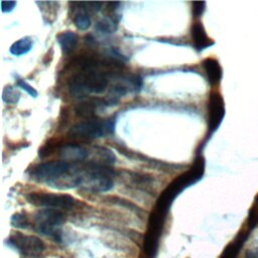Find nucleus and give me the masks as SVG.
I'll return each instance as SVG.
<instances>
[{"label": "nucleus", "instance_id": "nucleus-8", "mask_svg": "<svg viewBox=\"0 0 258 258\" xmlns=\"http://www.w3.org/2000/svg\"><path fill=\"white\" fill-rule=\"evenodd\" d=\"M27 201L37 207L55 210H68L75 205V199L69 195H58L52 192H30L26 197Z\"/></svg>", "mask_w": 258, "mask_h": 258}, {"label": "nucleus", "instance_id": "nucleus-7", "mask_svg": "<svg viewBox=\"0 0 258 258\" xmlns=\"http://www.w3.org/2000/svg\"><path fill=\"white\" fill-rule=\"evenodd\" d=\"M8 245L15 249L22 257L35 258L44 250V243L36 236L25 235L19 232L13 233L8 238Z\"/></svg>", "mask_w": 258, "mask_h": 258}, {"label": "nucleus", "instance_id": "nucleus-18", "mask_svg": "<svg viewBox=\"0 0 258 258\" xmlns=\"http://www.w3.org/2000/svg\"><path fill=\"white\" fill-rule=\"evenodd\" d=\"M117 29V22L110 18H103L96 23V30L103 34H111Z\"/></svg>", "mask_w": 258, "mask_h": 258}, {"label": "nucleus", "instance_id": "nucleus-3", "mask_svg": "<svg viewBox=\"0 0 258 258\" xmlns=\"http://www.w3.org/2000/svg\"><path fill=\"white\" fill-rule=\"evenodd\" d=\"M205 171V160L202 156H199L196 158L192 166L178 176L176 179H174L162 192L160 199L158 200L157 208L160 215H163L167 208L169 207L171 201L180 192L183 188L190 185L191 183L197 182L199 179L202 178Z\"/></svg>", "mask_w": 258, "mask_h": 258}, {"label": "nucleus", "instance_id": "nucleus-19", "mask_svg": "<svg viewBox=\"0 0 258 258\" xmlns=\"http://www.w3.org/2000/svg\"><path fill=\"white\" fill-rule=\"evenodd\" d=\"M2 99L5 103L16 104L20 99V93L16 88L12 86H6L2 92Z\"/></svg>", "mask_w": 258, "mask_h": 258}, {"label": "nucleus", "instance_id": "nucleus-22", "mask_svg": "<svg viewBox=\"0 0 258 258\" xmlns=\"http://www.w3.org/2000/svg\"><path fill=\"white\" fill-rule=\"evenodd\" d=\"M16 85H17V87H19L20 89H22L23 91H25L29 96H31V97H33V98H36V97H37V95H38L37 91H36L33 87H31L29 84H27L25 81L18 80Z\"/></svg>", "mask_w": 258, "mask_h": 258}, {"label": "nucleus", "instance_id": "nucleus-20", "mask_svg": "<svg viewBox=\"0 0 258 258\" xmlns=\"http://www.w3.org/2000/svg\"><path fill=\"white\" fill-rule=\"evenodd\" d=\"M258 224V196L256 197L250 212H249V216H248V225L250 227H255Z\"/></svg>", "mask_w": 258, "mask_h": 258}, {"label": "nucleus", "instance_id": "nucleus-4", "mask_svg": "<svg viewBox=\"0 0 258 258\" xmlns=\"http://www.w3.org/2000/svg\"><path fill=\"white\" fill-rule=\"evenodd\" d=\"M115 172L105 165L89 163L83 168L82 187L91 192H106L114 186L113 175Z\"/></svg>", "mask_w": 258, "mask_h": 258}, {"label": "nucleus", "instance_id": "nucleus-10", "mask_svg": "<svg viewBox=\"0 0 258 258\" xmlns=\"http://www.w3.org/2000/svg\"><path fill=\"white\" fill-rule=\"evenodd\" d=\"M58 152L61 160L73 163L86 160L90 155V151L87 148L75 143L63 144L60 146Z\"/></svg>", "mask_w": 258, "mask_h": 258}, {"label": "nucleus", "instance_id": "nucleus-13", "mask_svg": "<svg viewBox=\"0 0 258 258\" xmlns=\"http://www.w3.org/2000/svg\"><path fill=\"white\" fill-rule=\"evenodd\" d=\"M108 104L107 100H90V101H84L78 104L75 108L76 115L82 118H93L96 114V111L98 110L99 107L105 106Z\"/></svg>", "mask_w": 258, "mask_h": 258}, {"label": "nucleus", "instance_id": "nucleus-25", "mask_svg": "<svg viewBox=\"0 0 258 258\" xmlns=\"http://www.w3.org/2000/svg\"><path fill=\"white\" fill-rule=\"evenodd\" d=\"M245 258H258V246L248 249L245 252Z\"/></svg>", "mask_w": 258, "mask_h": 258}, {"label": "nucleus", "instance_id": "nucleus-9", "mask_svg": "<svg viewBox=\"0 0 258 258\" xmlns=\"http://www.w3.org/2000/svg\"><path fill=\"white\" fill-rule=\"evenodd\" d=\"M225 117V103L218 92H212L208 101V130L213 134L221 125Z\"/></svg>", "mask_w": 258, "mask_h": 258}, {"label": "nucleus", "instance_id": "nucleus-1", "mask_svg": "<svg viewBox=\"0 0 258 258\" xmlns=\"http://www.w3.org/2000/svg\"><path fill=\"white\" fill-rule=\"evenodd\" d=\"M83 168L64 160H52L39 163L30 170V177L48 186L67 189L82 185Z\"/></svg>", "mask_w": 258, "mask_h": 258}, {"label": "nucleus", "instance_id": "nucleus-23", "mask_svg": "<svg viewBox=\"0 0 258 258\" xmlns=\"http://www.w3.org/2000/svg\"><path fill=\"white\" fill-rule=\"evenodd\" d=\"M192 4V15L195 17H199L203 14L206 6V2H194Z\"/></svg>", "mask_w": 258, "mask_h": 258}, {"label": "nucleus", "instance_id": "nucleus-15", "mask_svg": "<svg viewBox=\"0 0 258 258\" xmlns=\"http://www.w3.org/2000/svg\"><path fill=\"white\" fill-rule=\"evenodd\" d=\"M33 41L29 36H24L15 42H13L9 48L10 53L16 56H20L23 54H26L27 52L30 51L32 48Z\"/></svg>", "mask_w": 258, "mask_h": 258}, {"label": "nucleus", "instance_id": "nucleus-6", "mask_svg": "<svg viewBox=\"0 0 258 258\" xmlns=\"http://www.w3.org/2000/svg\"><path fill=\"white\" fill-rule=\"evenodd\" d=\"M113 120L105 121L98 119H88L73 125L68 132V136L73 139L91 141L101 138L106 133H113Z\"/></svg>", "mask_w": 258, "mask_h": 258}, {"label": "nucleus", "instance_id": "nucleus-24", "mask_svg": "<svg viewBox=\"0 0 258 258\" xmlns=\"http://www.w3.org/2000/svg\"><path fill=\"white\" fill-rule=\"evenodd\" d=\"M16 4H17L16 1H1V10L4 13L10 12L15 8Z\"/></svg>", "mask_w": 258, "mask_h": 258}, {"label": "nucleus", "instance_id": "nucleus-16", "mask_svg": "<svg viewBox=\"0 0 258 258\" xmlns=\"http://www.w3.org/2000/svg\"><path fill=\"white\" fill-rule=\"evenodd\" d=\"M95 155L97 156V159L95 162L96 164H99L100 160V164L101 165H106V164H113L116 161V156L115 154L108 148L104 147V146H95L93 148Z\"/></svg>", "mask_w": 258, "mask_h": 258}, {"label": "nucleus", "instance_id": "nucleus-12", "mask_svg": "<svg viewBox=\"0 0 258 258\" xmlns=\"http://www.w3.org/2000/svg\"><path fill=\"white\" fill-rule=\"evenodd\" d=\"M203 68L205 70L208 82L211 86H217L222 79V68L219 61L215 58L208 57L203 61Z\"/></svg>", "mask_w": 258, "mask_h": 258}, {"label": "nucleus", "instance_id": "nucleus-2", "mask_svg": "<svg viewBox=\"0 0 258 258\" xmlns=\"http://www.w3.org/2000/svg\"><path fill=\"white\" fill-rule=\"evenodd\" d=\"M101 62L94 59H84L81 70L69 80V91L75 98H85L90 94L104 93L109 85L108 73Z\"/></svg>", "mask_w": 258, "mask_h": 258}, {"label": "nucleus", "instance_id": "nucleus-21", "mask_svg": "<svg viewBox=\"0 0 258 258\" xmlns=\"http://www.w3.org/2000/svg\"><path fill=\"white\" fill-rule=\"evenodd\" d=\"M11 225L15 228L24 229L28 225V220L24 214L17 213L11 217Z\"/></svg>", "mask_w": 258, "mask_h": 258}, {"label": "nucleus", "instance_id": "nucleus-11", "mask_svg": "<svg viewBox=\"0 0 258 258\" xmlns=\"http://www.w3.org/2000/svg\"><path fill=\"white\" fill-rule=\"evenodd\" d=\"M190 35H191L194 44L198 50H203L215 43L214 40L208 36V34L201 22H195L191 25Z\"/></svg>", "mask_w": 258, "mask_h": 258}, {"label": "nucleus", "instance_id": "nucleus-17", "mask_svg": "<svg viewBox=\"0 0 258 258\" xmlns=\"http://www.w3.org/2000/svg\"><path fill=\"white\" fill-rule=\"evenodd\" d=\"M73 21L80 30H86L91 26V18L86 8H78L73 16Z\"/></svg>", "mask_w": 258, "mask_h": 258}, {"label": "nucleus", "instance_id": "nucleus-5", "mask_svg": "<svg viewBox=\"0 0 258 258\" xmlns=\"http://www.w3.org/2000/svg\"><path fill=\"white\" fill-rule=\"evenodd\" d=\"M34 229L39 234L50 237L54 241H61V226L64 216L59 210L41 209L34 215Z\"/></svg>", "mask_w": 258, "mask_h": 258}, {"label": "nucleus", "instance_id": "nucleus-14", "mask_svg": "<svg viewBox=\"0 0 258 258\" xmlns=\"http://www.w3.org/2000/svg\"><path fill=\"white\" fill-rule=\"evenodd\" d=\"M56 40L61 48V51L64 54H69L73 50H75V48L77 47L79 38L75 32H73L71 30H67V31H62L59 34H57Z\"/></svg>", "mask_w": 258, "mask_h": 258}]
</instances>
